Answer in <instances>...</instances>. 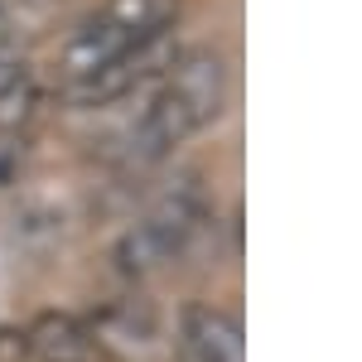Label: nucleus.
<instances>
[{
	"instance_id": "f257e3e1",
	"label": "nucleus",
	"mask_w": 362,
	"mask_h": 362,
	"mask_svg": "<svg viewBox=\"0 0 362 362\" xmlns=\"http://www.w3.org/2000/svg\"><path fill=\"white\" fill-rule=\"evenodd\" d=\"M223 107H227V58L218 49L179 54L169 63L165 83L155 87L136 136H131V160L136 165L165 160L174 145H184L203 126H213Z\"/></svg>"
},
{
	"instance_id": "f03ea898",
	"label": "nucleus",
	"mask_w": 362,
	"mask_h": 362,
	"mask_svg": "<svg viewBox=\"0 0 362 362\" xmlns=\"http://www.w3.org/2000/svg\"><path fill=\"white\" fill-rule=\"evenodd\" d=\"M179 20V0H102L58 49L63 83L92 78L126 58L145 54L165 39Z\"/></svg>"
},
{
	"instance_id": "7ed1b4c3",
	"label": "nucleus",
	"mask_w": 362,
	"mask_h": 362,
	"mask_svg": "<svg viewBox=\"0 0 362 362\" xmlns=\"http://www.w3.org/2000/svg\"><path fill=\"white\" fill-rule=\"evenodd\" d=\"M203 194L198 184H179L169 189L160 203H150V213L140 218L126 242H121V266L126 271H150V266H165L179 251L194 242V232L203 227Z\"/></svg>"
},
{
	"instance_id": "20e7f679",
	"label": "nucleus",
	"mask_w": 362,
	"mask_h": 362,
	"mask_svg": "<svg viewBox=\"0 0 362 362\" xmlns=\"http://www.w3.org/2000/svg\"><path fill=\"white\" fill-rule=\"evenodd\" d=\"M179 362H247V343H242V324L208 305H189L179 319V343H174Z\"/></svg>"
},
{
	"instance_id": "39448f33",
	"label": "nucleus",
	"mask_w": 362,
	"mask_h": 362,
	"mask_svg": "<svg viewBox=\"0 0 362 362\" xmlns=\"http://www.w3.org/2000/svg\"><path fill=\"white\" fill-rule=\"evenodd\" d=\"M25 353L34 362H102V338L73 314H44L29 324Z\"/></svg>"
},
{
	"instance_id": "423d86ee",
	"label": "nucleus",
	"mask_w": 362,
	"mask_h": 362,
	"mask_svg": "<svg viewBox=\"0 0 362 362\" xmlns=\"http://www.w3.org/2000/svg\"><path fill=\"white\" fill-rule=\"evenodd\" d=\"M25 102H29V63L0 44V116H15L10 107L25 112Z\"/></svg>"
}]
</instances>
